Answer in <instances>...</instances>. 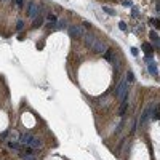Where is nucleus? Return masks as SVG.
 <instances>
[{"label": "nucleus", "mask_w": 160, "mask_h": 160, "mask_svg": "<svg viewBox=\"0 0 160 160\" xmlns=\"http://www.w3.org/2000/svg\"><path fill=\"white\" fill-rule=\"evenodd\" d=\"M127 93H128V80L127 79H122L119 87L115 88V95L120 101H125L127 99Z\"/></svg>", "instance_id": "f257e3e1"}, {"label": "nucleus", "mask_w": 160, "mask_h": 160, "mask_svg": "<svg viewBox=\"0 0 160 160\" xmlns=\"http://www.w3.org/2000/svg\"><path fill=\"white\" fill-rule=\"evenodd\" d=\"M26 13H27V16H29L31 19H35V18L39 16V13H40V5L35 3L34 0H29V2H27V10H26Z\"/></svg>", "instance_id": "f03ea898"}, {"label": "nucleus", "mask_w": 160, "mask_h": 160, "mask_svg": "<svg viewBox=\"0 0 160 160\" xmlns=\"http://www.w3.org/2000/svg\"><path fill=\"white\" fill-rule=\"evenodd\" d=\"M69 31V35L72 39H82L83 35H85V29H83V26H77V24H72L67 27Z\"/></svg>", "instance_id": "7ed1b4c3"}, {"label": "nucleus", "mask_w": 160, "mask_h": 160, "mask_svg": "<svg viewBox=\"0 0 160 160\" xmlns=\"http://www.w3.org/2000/svg\"><path fill=\"white\" fill-rule=\"evenodd\" d=\"M90 48H91L93 51H95V53H104V51L109 48V46H107V43H106L104 40H102V39H98V37H96L95 42L91 43Z\"/></svg>", "instance_id": "20e7f679"}, {"label": "nucleus", "mask_w": 160, "mask_h": 160, "mask_svg": "<svg viewBox=\"0 0 160 160\" xmlns=\"http://www.w3.org/2000/svg\"><path fill=\"white\" fill-rule=\"evenodd\" d=\"M32 135L31 133H23V135H19V143L21 144H24V146H29L31 144V141H32Z\"/></svg>", "instance_id": "39448f33"}, {"label": "nucleus", "mask_w": 160, "mask_h": 160, "mask_svg": "<svg viewBox=\"0 0 160 160\" xmlns=\"http://www.w3.org/2000/svg\"><path fill=\"white\" fill-rule=\"evenodd\" d=\"M147 71H149V74L150 75H158V67H157V62H154V61H149L147 62Z\"/></svg>", "instance_id": "423d86ee"}, {"label": "nucleus", "mask_w": 160, "mask_h": 160, "mask_svg": "<svg viewBox=\"0 0 160 160\" xmlns=\"http://www.w3.org/2000/svg\"><path fill=\"white\" fill-rule=\"evenodd\" d=\"M149 39L152 40V42L155 43V46L160 50V37L157 35V32H155V31H150V32H149Z\"/></svg>", "instance_id": "0eeeda50"}, {"label": "nucleus", "mask_w": 160, "mask_h": 160, "mask_svg": "<svg viewBox=\"0 0 160 160\" xmlns=\"http://www.w3.org/2000/svg\"><path fill=\"white\" fill-rule=\"evenodd\" d=\"M149 117H150V109L147 107V109H144L143 115H141V119H139V123H141V125H146V122L149 120Z\"/></svg>", "instance_id": "6e6552de"}, {"label": "nucleus", "mask_w": 160, "mask_h": 160, "mask_svg": "<svg viewBox=\"0 0 160 160\" xmlns=\"http://www.w3.org/2000/svg\"><path fill=\"white\" fill-rule=\"evenodd\" d=\"M43 24V16L40 15V16H37L35 18V19H34V23H32V27H34V29H39V27Z\"/></svg>", "instance_id": "1a4fd4ad"}, {"label": "nucleus", "mask_w": 160, "mask_h": 160, "mask_svg": "<svg viewBox=\"0 0 160 160\" xmlns=\"http://www.w3.org/2000/svg\"><path fill=\"white\" fill-rule=\"evenodd\" d=\"M66 27H69L66 19H58V21H56V29H58V31H62V29H66Z\"/></svg>", "instance_id": "9d476101"}, {"label": "nucleus", "mask_w": 160, "mask_h": 160, "mask_svg": "<svg viewBox=\"0 0 160 160\" xmlns=\"http://www.w3.org/2000/svg\"><path fill=\"white\" fill-rule=\"evenodd\" d=\"M32 149H39V147H42V141L39 139V138H32V141H31V144H29Z\"/></svg>", "instance_id": "9b49d317"}, {"label": "nucleus", "mask_w": 160, "mask_h": 160, "mask_svg": "<svg viewBox=\"0 0 160 160\" xmlns=\"http://www.w3.org/2000/svg\"><path fill=\"white\" fill-rule=\"evenodd\" d=\"M143 48H144L146 54H152L154 53V46L150 45V43H143Z\"/></svg>", "instance_id": "f8f14e48"}, {"label": "nucleus", "mask_w": 160, "mask_h": 160, "mask_svg": "<svg viewBox=\"0 0 160 160\" xmlns=\"http://www.w3.org/2000/svg\"><path fill=\"white\" fill-rule=\"evenodd\" d=\"M102 11H106L109 16H115V15H117L115 10H114V8H110V6H102Z\"/></svg>", "instance_id": "ddd939ff"}, {"label": "nucleus", "mask_w": 160, "mask_h": 160, "mask_svg": "<svg viewBox=\"0 0 160 160\" xmlns=\"http://www.w3.org/2000/svg\"><path fill=\"white\" fill-rule=\"evenodd\" d=\"M8 146H10L11 149H19V143H16V141H13V139L8 141Z\"/></svg>", "instance_id": "4468645a"}, {"label": "nucleus", "mask_w": 160, "mask_h": 160, "mask_svg": "<svg viewBox=\"0 0 160 160\" xmlns=\"http://www.w3.org/2000/svg\"><path fill=\"white\" fill-rule=\"evenodd\" d=\"M45 27H46V29H56V21H48V23H46L45 24Z\"/></svg>", "instance_id": "2eb2a0df"}, {"label": "nucleus", "mask_w": 160, "mask_h": 160, "mask_svg": "<svg viewBox=\"0 0 160 160\" xmlns=\"http://www.w3.org/2000/svg\"><path fill=\"white\" fill-rule=\"evenodd\" d=\"M23 157V160H35V157L32 154H19Z\"/></svg>", "instance_id": "dca6fc26"}, {"label": "nucleus", "mask_w": 160, "mask_h": 160, "mask_svg": "<svg viewBox=\"0 0 160 160\" xmlns=\"http://www.w3.org/2000/svg\"><path fill=\"white\" fill-rule=\"evenodd\" d=\"M127 107H128V104H127V99H125V101H123V104H122V107H120V115H123V114H125Z\"/></svg>", "instance_id": "f3484780"}, {"label": "nucleus", "mask_w": 160, "mask_h": 160, "mask_svg": "<svg viewBox=\"0 0 160 160\" xmlns=\"http://www.w3.org/2000/svg\"><path fill=\"white\" fill-rule=\"evenodd\" d=\"M127 80H128V82H135V75H133V72H131V71L127 72Z\"/></svg>", "instance_id": "a211bd4d"}, {"label": "nucleus", "mask_w": 160, "mask_h": 160, "mask_svg": "<svg viewBox=\"0 0 160 160\" xmlns=\"http://www.w3.org/2000/svg\"><path fill=\"white\" fill-rule=\"evenodd\" d=\"M24 29V23L23 21H18L16 23V31H23Z\"/></svg>", "instance_id": "6ab92c4d"}, {"label": "nucleus", "mask_w": 160, "mask_h": 160, "mask_svg": "<svg viewBox=\"0 0 160 160\" xmlns=\"http://www.w3.org/2000/svg\"><path fill=\"white\" fill-rule=\"evenodd\" d=\"M119 29L125 32V31H127V23H123V21H120V23H119Z\"/></svg>", "instance_id": "aec40b11"}, {"label": "nucleus", "mask_w": 160, "mask_h": 160, "mask_svg": "<svg viewBox=\"0 0 160 160\" xmlns=\"http://www.w3.org/2000/svg\"><path fill=\"white\" fill-rule=\"evenodd\" d=\"M150 24H154L155 29H160V19H152V21H150Z\"/></svg>", "instance_id": "412c9836"}, {"label": "nucleus", "mask_w": 160, "mask_h": 160, "mask_svg": "<svg viewBox=\"0 0 160 160\" xmlns=\"http://www.w3.org/2000/svg\"><path fill=\"white\" fill-rule=\"evenodd\" d=\"M122 5H123V6H128V8H131V6H133V2H131V0H123V2H122Z\"/></svg>", "instance_id": "4be33fe9"}, {"label": "nucleus", "mask_w": 160, "mask_h": 160, "mask_svg": "<svg viewBox=\"0 0 160 160\" xmlns=\"http://www.w3.org/2000/svg\"><path fill=\"white\" fill-rule=\"evenodd\" d=\"M13 2H15V5H16L18 8H21V6L24 5V0H13Z\"/></svg>", "instance_id": "5701e85b"}, {"label": "nucleus", "mask_w": 160, "mask_h": 160, "mask_svg": "<svg viewBox=\"0 0 160 160\" xmlns=\"http://www.w3.org/2000/svg\"><path fill=\"white\" fill-rule=\"evenodd\" d=\"M46 18H48V21H58V18H56L53 13H48V16H46Z\"/></svg>", "instance_id": "b1692460"}, {"label": "nucleus", "mask_w": 160, "mask_h": 160, "mask_svg": "<svg viewBox=\"0 0 160 160\" xmlns=\"http://www.w3.org/2000/svg\"><path fill=\"white\" fill-rule=\"evenodd\" d=\"M138 48H136V46H133V48H131V54H133V56H138Z\"/></svg>", "instance_id": "393cba45"}, {"label": "nucleus", "mask_w": 160, "mask_h": 160, "mask_svg": "<svg viewBox=\"0 0 160 160\" xmlns=\"http://www.w3.org/2000/svg\"><path fill=\"white\" fill-rule=\"evenodd\" d=\"M83 27H85V29H91V24L88 21H85V23H83Z\"/></svg>", "instance_id": "a878e982"}, {"label": "nucleus", "mask_w": 160, "mask_h": 160, "mask_svg": "<svg viewBox=\"0 0 160 160\" xmlns=\"http://www.w3.org/2000/svg\"><path fill=\"white\" fill-rule=\"evenodd\" d=\"M43 46H45V43H43V42H40V43H37V48H39V50H42Z\"/></svg>", "instance_id": "bb28decb"}, {"label": "nucleus", "mask_w": 160, "mask_h": 160, "mask_svg": "<svg viewBox=\"0 0 160 160\" xmlns=\"http://www.w3.org/2000/svg\"><path fill=\"white\" fill-rule=\"evenodd\" d=\"M6 135H8V131H5V133H2V135H0V138L3 139V138H6Z\"/></svg>", "instance_id": "cd10ccee"}, {"label": "nucleus", "mask_w": 160, "mask_h": 160, "mask_svg": "<svg viewBox=\"0 0 160 160\" xmlns=\"http://www.w3.org/2000/svg\"><path fill=\"white\" fill-rule=\"evenodd\" d=\"M0 2H2V3H8V2H10V0H0Z\"/></svg>", "instance_id": "c85d7f7f"}]
</instances>
